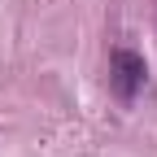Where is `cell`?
I'll use <instances>...</instances> for the list:
<instances>
[{
  "mask_svg": "<svg viewBox=\"0 0 157 157\" xmlns=\"http://www.w3.org/2000/svg\"><path fill=\"white\" fill-rule=\"evenodd\" d=\"M109 83H113V92L122 96V101H135L140 87H144V57L118 48V52L109 57Z\"/></svg>",
  "mask_w": 157,
  "mask_h": 157,
  "instance_id": "cell-1",
  "label": "cell"
}]
</instances>
